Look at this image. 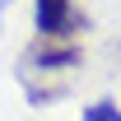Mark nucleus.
I'll list each match as a JSON object with an SVG mask.
<instances>
[{
	"mask_svg": "<svg viewBox=\"0 0 121 121\" xmlns=\"http://www.w3.org/2000/svg\"><path fill=\"white\" fill-rule=\"evenodd\" d=\"M37 65H42V70H65V65H79V47H51V51H42V56H37Z\"/></svg>",
	"mask_w": 121,
	"mask_h": 121,
	"instance_id": "f03ea898",
	"label": "nucleus"
},
{
	"mask_svg": "<svg viewBox=\"0 0 121 121\" xmlns=\"http://www.w3.org/2000/svg\"><path fill=\"white\" fill-rule=\"evenodd\" d=\"M37 28L42 37H70L75 23V0H37Z\"/></svg>",
	"mask_w": 121,
	"mask_h": 121,
	"instance_id": "f257e3e1",
	"label": "nucleus"
},
{
	"mask_svg": "<svg viewBox=\"0 0 121 121\" xmlns=\"http://www.w3.org/2000/svg\"><path fill=\"white\" fill-rule=\"evenodd\" d=\"M84 121H121V112H117L112 103H93L89 112H84Z\"/></svg>",
	"mask_w": 121,
	"mask_h": 121,
	"instance_id": "7ed1b4c3",
	"label": "nucleus"
}]
</instances>
